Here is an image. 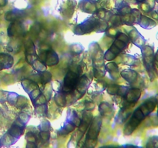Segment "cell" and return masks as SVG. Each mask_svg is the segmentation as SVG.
Returning <instances> with one entry per match:
<instances>
[{
    "mask_svg": "<svg viewBox=\"0 0 158 148\" xmlns=\"http://www.w3.org/2000/svg\"><path fill=\"white\" fill-rule=\"evenodd\" d=\"M94 107H95V105H94V103H92L90 101L85 102V109H86V110H93L94 109Z\"/></svg>",
    "mask_w": 158,
    "mask_h": 148,
    "instance_id": "obj_24",
    "label": "cell"
},
{
    "mask_svg": "<svg viewBox=\"0 0 158 148\" xmlns=\"http://www.w3.org/2000/svg\"><path fill=\"white\" fill-rule=\"evenodd\" d=\"M99 110L103 117H111L114 114V108L108 103H102L99 106Z\"/></svg>",
    "mask_w": 158,
    "mask_h": 148,
    "instance_id": "obj_7",
    "label": "cell"
},
{
    "mask_svg": "<svg viewBox=\"0 0 158 148\" xmlns=\"http://www.w3.org/2000/svg\"><path fill=\"white\" fill-rule=\"evenodd\" d=\"M13 58L7 54H0V66L3 68H9L12 66Z\"/></svg>",
    "mask_w": 158,
    "mask_h": 148,
    "instance_id": "obj_9",
    "label": "cell"
},
{
    "mask_svg": "<svg viewBox=\"0 0 158 148\" xmlns=\"http://www.w3.org/2000/svg\"><path fill=\"white\" fill-rule=\"evenodd\" d=\"M91 125L88 130L87 134L86 137V143H92V142L97 141V137H98L99 132L101 126V119L100 117H95L91 121Z\"/></svg>",
    "mask_w": 158,
    "mask_h": 148,
    "instance_id": "obj_3",
    "label": "cell"
},
{
    "mask_svg": "<svg viewBox=\"0 0 158 148\" xmlns=\"http://www.w3.org/2000/svg\"><path fill=\"white\" fill-rule=\"evenodd\" d=\"M139 24L143 28H151L150 26V25H153L154 26L155 25V23H154L153 20L150 19L149 18H147L145 16H141L140 17V19L139 21Z\"/></svg>",
    "mask_w": 158,
    "mask_h": 148,
    "instance_id": "obj_15",
    "label": "cell"
},
{
    "mask_svg": "<svg viewBox=\"0 0 158 148\" xmlns=\"http://www.w3.org/2000/svg\"><path fill=\"white\" fill-rule=\"evenodd\" d=\"M89 85V80L87 77L85 75L82 76L80 79H79L78 83H77V86H76L75 89L77 91V93L80 94V97L83 95L87 89L88 86ZM74 89V90H75Z\"/></svg>",
    "mask_w": 158,
    "mask_h": 148,
    "instance_id": "obj_6",
    "label": "cell"
},
{
    "mask_svg": "<svg viewBox=\"0 0 158 148\" xmlns=\"http://www.w3.org/2000/svg\"><path fill=\"white\" fill-rule=\"evenodd\" d=\"M140 90L137 88H132V89H128V90L127 91L126 94L123 97V98L125 99L127 103H135L137 100H139L140 97Z\"/></svg>",
    "mask_w": 158,
    "mask_h": 148,
    "instance_id": "obj_5",
    "label": "cell"
},
{
    "mask_svg": "<svg viewBox=\"0 0 158 148\" xmlns=\"http://www.w3.org/2000/svg\"><path fill=\"white\" fill-rule=\"evenodd\" d=\"M121 76L129 83L135 81V80L137 77V73L134 70L131 69H126L121 72Z\"/></svg>",
    "mask_w": 158,
    "mask_h": 148,
    "instance_id": "obj_10",
    "label": "cell"
},
{
    "mask_svg": "<svg viewBox=\"0 0 158 148\" xmlns=\"http://www.w3.org/2000/svg\"><path fill=\"white\" fill-rule=\"evenodd\" d=\"M155 1H157V2H158V0H155Z\"/></svg>",
    "mask_w": 158,
    "mask_h": 148,
    "instance_id": "obj_28",
    "label": "cell"
},
{
    "mask_svg": "<svg viewBox=\"0 0 158 148\" xmlns=\"http://www.w3.org/2000/svg\"><path fill=\"white\" fill-rule=\"evenodd\" d=\"M129 39H131L132 40V42L134 44L140 46V47L144 44V43H144V39H143V37L141 36V35H140L136 29H134V30H132L131 32H130Z\"/></svg>",
    "mask_w": 158,
    "mask_h": 148,
    "instance_id": "obj_8",
    "label": "cell"
},
{
    "mask_svg": "<svg viewBox=\"0 0 158 148\" xmlns=\"http://www.w3.org/2000/svg\"><path fill=\"white\" fill-rule=\"evenodd\" d=\"M22 84H23V88H24V89L28 92V93H30L32 90H34L35 89L38 88V86H37L36 83L30 80H23Z\"/></svg>",
    "mask_w": 158,
    "mask_h": 148,
    "instance_id": "obj_12",
    "label": "cell"
},
{
    "mask_svg": "<svg viewBox=\"0 0 158 148\" xmlns=\"http://www.w3.org/2000/svg\"><path fill=\"white\" fill-rule=\"evenodd\" d=\"M46 111H47V106H46V104L35 106V112H36V113L38 114V115H46Z\"/></svg>",
    "mask_w": 158,
    "mask_h": 148,
    "instance_id": "obj_19",
    "label": "cell"
},
{
    "mask_svg": "<svg viewBox=\"0 0 158 148\" xmlns=\"http://www.w3.org/2000/svg\"><path fill=\"white\" fill-rule=\"evenodd\" d=\"M122 4L120 6H118V12L121 15H125L127 14L130 13L131 12V9L130 8V6L127 4H126L125 2H121Z\"/></svg>",
    "mask_w": 158,
    "mask_h": 148,
    "instance_id": "obj_17",
    "label": "cell"
},
{
    "mask_svg": "<svg viewBox=\"0 0 158 148\" xmlns=\"http://www.w3.org/2000/svg\"><path fill=\"white\" fill-rule=\"evenodd\" d=\"M49 126V122L44 121L43 123H41L40 127L41 128V130H48V127Z\"/></svg>",
    "mask_w": 158,
    "mask_h": 148,
    "instance_id": "obj_26",
    "label": "cell"
},
{
    "mask_svg": "<svg viewBox=\"0 0 158 148\" xmlns=\"http://www.w3.org/2000/svg\"><path fill=\"white\" fill-rule=\"evenodd\" d=\"M116 56H116L115 54L113 53V52H111V51L108 50L107 52H106V53H105V55H104V59H105V60H109V61H110V60H114Z\"/></svg>",
    "mask_w": 158,
    "mask_h": 148,
    "instance_id": "obj_23",
    "label": "cell"
},
{
    "mask_svg": "<svg viewBox=\"0 0 158 148\" xmlns=\"http://www.w3.org/2000/svg\"><path fill=\"white\" fill-rule=\"evenodd\" d=\"M106 69L108 72L110 74L111 77L113 76V75H116V73L118 72V66L115 63H109L106 65Z\"/></svg>",
    "mask_w": 158,
    "mask_h": 148,
    "instance_id": "obj_16",
    "label": "cell"
},
{
    "mask_svg": "<svg viewBox=\"0 0 158 148\" xmlns=\"http://www.w3.org/2000/svg\"><path fill=\"white\" fill-rule=\"evenodd\" d=\"M145 0H134V2H143Z\"/></svg>",
    "mask_w": 158,
    "mask_h": 148,
    "instance_id": "obj_27",
    "label": "cell"
},
{
    "mask_svg": "<svg viewBox=\"0 0 158 148\" xmlns=\"http://www.w3.org/2000/svg\"><path fill=\"white\" fill-rule=\"evenodd\" d=\"M116 39L121 40V41L124 42V43H129V37L120 32H117V35H116Z\"/></svg>",
    "mask_w": 158,
    "mask_h": 148,
    "instance_id": "obj_21",
    "label": "cell"
},
{
    "mask_svg": "<svg viewBox=\"0 0 158 148\" xmlns=\"http://www.w3.org/2000/svg\"><path fill=\"white\" fill-rule=\"evenodd\" d=\"M55 100L59 106H66V93H65V92H63V91H61V92H60V93L56 94V95Z\"/></svg>",
    "mask_w": 158,
    "mask_h": 148,
    "instance_id": "obj_14",
    "label": "cell"
},
{
    "mask_svg": "<svg viewBox=\"0 0 158 148\" xmlns=\"http://www.w3.org/2000/svg\"><path fill=\"white\" fill-rule=\"evenodd\" d=\"M76 128V126L71 122L68 121L64 126H63V128L60 129L59 130V134H61V135H65V134H68L69 133L72 132L74 129Z\"/></svg>",
    "mask_w": 158,
    "mask_h": 148,
    "instance_id": "obj_13",
    "label": "cell"
},
{
    "mask_svg": "<svg viewBox=\"0 0 158 148\" xmlns=\"http://www.w3.org/2000/svg\"><path fill=\"white\" fill-rule=\"evenodd\" d=\"M79 81V74L74 71L69 70L66 74L64 80V85H63L62 90L65 93H69L75 89L77 83Z\"/></svg>",
    "mask_w": 158,
    "mask_h": 148,
    "instance_id": "obj_1",
    "label": "cell"
},
{
    "mask_svg": "<svg viewBox=\"0 0 158 148\" xmlns=\"http://www.w3.org/2000/svg\"><path fill=\"white\" fill-rule=\"evenodd\" d=\"M41 55H43V56H41L40 59L47 66H54L58 63L59 57L53 50L49 49V50H46V52H42Z\"/></svg>",
    "mask_w": 158,
    "mask_h": 148,
    "instance_id": "obj_4",
    "label": "cell"
},
{
    "mask_svg": "<svg viewBox=\"0 0 158 148\" xmlns=\"http://www.w3.org/2000/svg\"><path fill=\"white\" fill-rule=\"evenodd\" d=\"M99 18H95V17L89 18V19L86 20L84 23L76 26V28L74 29V32L77 35H83V34L92 32L93 30H95Z\"/></svg>",
    "mask_w": 158,
    "mask_h": 148,
    "instance_id": "obj_2",
    "label": "cell"
},
{
    "mask_svg": "<svg viewBox=\"0 0 158 148\" xmlns=\"http://www.w3.org/2000/svg\"><path fill=\"white\" fill-rule=\"evenodd\" d=\"M83 12H88V13H94L97 11V7L94 2L92 1H85L82 6H80Z\"/></svg>",
    "mask_w": 158,
    "mask_h": 148,
    "instance_id": "obj_11",
    "label": "cell"
},
{
    "mask_svg": "<svg viewBox=\"0 0 158 148\" xmlns=\"http://www.w3.org/2000/svg\"><path fill=\"white\" fill-rule=\"evenodd\" d=\"M40 137L42 140L47 141V140H49V137H50V133L48 130H41L40 134Z\"/></svg>",
    "mask_w": 158,
    "mask_h": 148,
    "instance_id": "obj_22",
    "label": "cell"
},
{
    "mask_svg": "<svg viewBox=\"0 0 158 148\" xmlns=\"http://www.w3.org/2000/svg\"><path fill=\"white\" fill-rule=\"evenodd\" d=\"M51 78H52V76H51L50 72L48 71H43L40 73V80L42 83H48L50 81Z\"/></svg>",
    "mask_w": 158,
    "mask_h": 148,
    "instance_id": "obj_18",
    "label": "cell"
},
{
    "mask_svg": "<svg viewBox=\"0 0 158 148\" xmlns=\"http://www.w3.org/2000/svg\"><path fill=\"white\" fill-rule=\"evenodd\" d=\"M26 140L29 142H35L36 141V137H35V134H32V133H29L26 136Z\"/></svg>",
    "mask_w": 158,
    "mask_h": 148,
    "instance_id": "obj_25",
    "label": "cell"
},
{
    "mask_svg": "<svg viewBox=\"0 0 158 148\" xmlns=\"http://www.w3.org/2000/svg\"><path fill=\"white\" fill-rule=\"evenodd\" d=\"M120 86L118 85H110V86H108L106 88V90L109 94L111 95H114V94H118L119 89H120Z\"/></svg>",
    "mask_w": 158,
    "mask_h": 148,
    "instance_id": "obj_20",
    "label": "cell"
}]
</instances>
